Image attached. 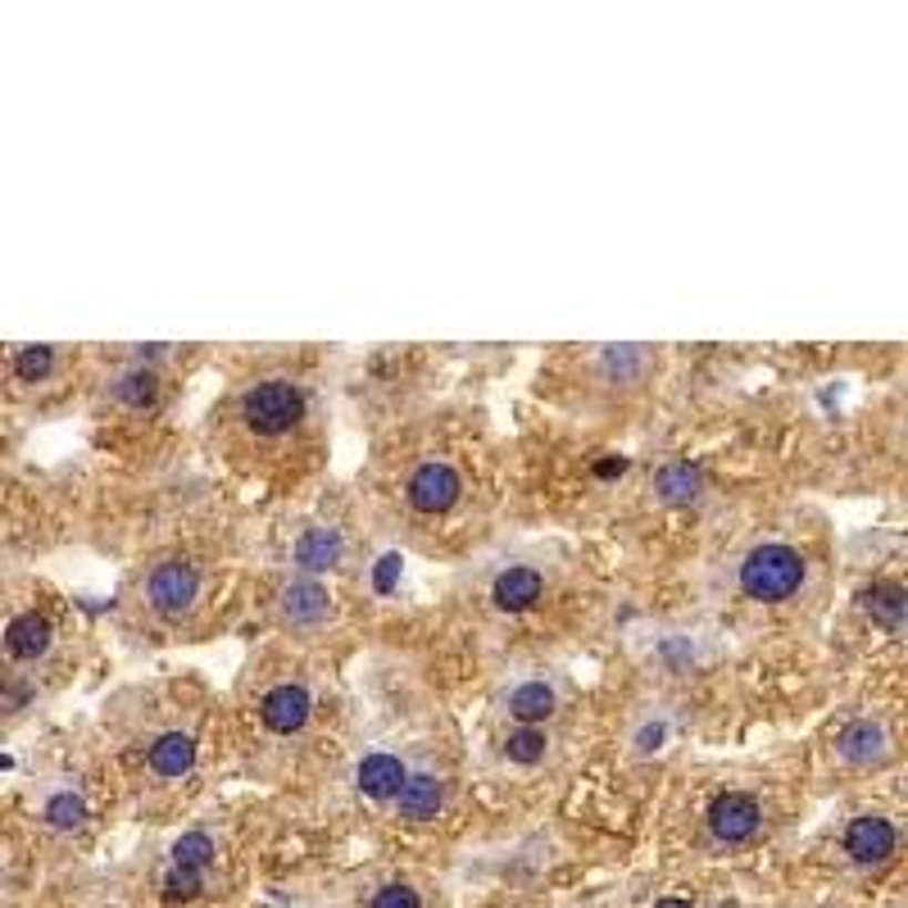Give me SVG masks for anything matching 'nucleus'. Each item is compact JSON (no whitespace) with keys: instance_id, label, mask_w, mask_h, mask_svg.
Here are the masks:
<instances>
[{"instance_id":"obj_28","label":"nucleus","mask_w":908,"mask_h":908,"mask_svg":"<svg viewBox=\"0 0 908 908\" xmlns=\"http://www.w3.org/2000/svg\"><path fill=\"white\" fill-rule=\"evenodd\" d=\"M396 568H400L396 559H381V568H377V586H381V591H391V578H396Z\"/></svg>"},{"instance_id":"obj_14","label":"nucleus","mask_w":908,"mask_h":908,"mask_svg":"<svg viewBox=\"0 0 908 908\" xmlns=\"http://www.w3.org/2000/svg\"><path fill=\"white\" fill-rule=\"evenodd\" d=\"M550 713H554V686H545V682H522L509 695V718H518L522 727L550 723Z\"/></svg>"},{"instance_id":"obj_27","label":"nucleus","mask_w":908,"mask_h":908,"mask_svg":"<svg viewBox=\"0 0 908 908\" xmlns=\"http://www.w3.org/2000/svg\"><path fill=\"white\" fill-rule=\"evenodd\" d=\"M623 472H628V459H618V455L595 463V477H604V482H609V477H623Z\"/></svg>"},{"instance_id":"obj_22","label":"nucleus","mask_w":908,"mask_h":908,"mask_svg":"<svg viewBox=\"0 0 908 908\" xmlns=\"http://www.w3.org/2000/svg\"><path fill=\"white\" fill-rule=\"evenodd\" d=\"M55 368V350L51 346H23L19 359H14V377L19 381H45Z\"/></svg>"},{"instance_id":"obj_9","label":"nucleus","mask_w":908,"mask_h":908,"mask_svg":"<svg viewBox=\"0 0 908 908\" xmlns=\"http://www.w3.org/2000/svg\"><path fill=\"white\" fill-rule=\"evenodd\" d=\"M541 591H545V582H541L537 568H509V572H500V578H496L491 600L504 613H522V609H532L541 600Z\"/></svg>"},{"instance_id":"obj_18","label":"nucleus","mask_w":908,"mask_h":908,"mask_svg":"<svg viewBox=\"0 0 908 908\" xmlns=\"http://www.w3.org/2000/svg\"><path fill=\"white\" fill-rule=\"evenodd\" d=\"M864 604H868V613L877 618V623H886V628H899L904 623V586L899 582H877L868 595H864Z\"/></svg>"},{"instance_id":"obj_16","label":"nucleus","mask_w":908,"mask_h":908,"mask_svg":"<svg viewBox=\"0 0 908 908\" xmlns=\"http://www.w3.org/2000/svg\"><path fill=\"white\" fill-rule=\"evenodd\" d=\"M282 613L292 618V623H318L327 613V591L318 582H292L282 591Z\"/></svg>"},{"instance_id":"obj_10","label":"nucleus","mask_w":908,"mask_h":908,"mask_svg":"<svg viewBox=\"0 0 908 908\" xmlns=\"http://www.w3.org/2000/svg\"><path fill=\"white\" fill-rule=\"evenodd\" d=\"M405 777H409V773H405V763H400L396 754H368V758L359 763V773H355V786H359V795H368V799H391Z\"/></svg>"},{"instance_id":"obj_15","label":"nucleus","mask_w":908,"mask_h":908,"mask_svg":"<svg viewBox=\"0 0 908 908\" xmlns=\"http://www.w3.org/2000/svg\"><path fill=\"white\" fill-rule=\"evenodd\" d=\"M700 487H704L700 468H695V463H682V459H677V463H663V468L654 472V496L667 500V504H686V500H695Z\"/></svg>"},{"instance_id":"obj_8","label":"nucleus","mask_w":908,"mask_h":908,"mask_svg":"<svg viewBox=\"0 0 908 908\" xmlns=\"http://www.w3.org/2000/svg\"><path fill=\"white\" fill-rule=\"evenodd\" d=\"M391 799H396V808H400V818H409V823H427V818H437V814H441L446 786H441V777H432V773H409Z\"/></svg>"},{"instance_id":"obj_17","label":"nucleus","mask_w":908,"mask_h":908,"mask_svg":"<svg viewBox=\"0 0 908 908\" xmlns=\"http://www.w3.org/2000/svg\"><path fill=\"white\" fill-rule=\"evenodd\" d=\"M114 396H119L123 405H132V409H151V405L160 400V377H155L151 368H132V373L119 377Z\"/></svg>"},{"instance_id":"obj_26","label":"nucleus","mask_w":908,"mask_h":908,"mask_svg":"<svg viewBox=\"0 0 908 908\" xmlns=\"http://www.w3.org/2000/svg\"><path fill=\"white\" fill-rule=\"evenodd\" d=\"M604 368H609L613 377H618V373H632V368H641V355L628 350V346H623V350H609V355H604Z\"/></svg>"},{"instance_id":"obj_11","label":"nucleus","mask_w":908,"mask_h":908,"mask_svg":"<svg viewBox=\"0 0 908 908\" xmlns=\"http://www.w3.org/2000/svg\"><path fill=\"white\" fill-rule=\"evenodd\" d=\"M51 618H41V613H19L14 623L6 628V650L14 654V659H23V663H32V659H41L45 650H51Z\"/></svg>"},{"instance_id":"obj_29","label":"nucleus","mask_w":908,"mask_h":908,"mask_svg":"<svg viewBox=\"0 0 908 908\" xmlns=\"http://www.w3.org/2000/svg\"><path fill=\"white\" fill-rule=\"evenodd\" d=\"M654 908H691V904H686V899H673V895H667V899H659Z\"/></svg>"},{"instance_id":"obj_19","label":"nucleus","mask_w":908,"mask_h":908,"mask_svg":"<svg viewBox=\"0 0 908 908\" xmlns=\"http://www.w3.org/2000/svg\"><path fill=\"white\" fill-rule=\"evenodd\" d=\"M337 554H341V537H331V532H309L300 541V550H296L300 568H309V572L331 568V563H337Z\"/></svg>"},{"instance_id":"obj_1","label":"nucleus","mask_w":908,"mask_h":908,"mask_svg":"<svg viewBox=\"0 0 908 908\" xmlns=\"http://www.w3.org/2000/svg\"><path fill=\"white\" fill-rule=\"evenodd\" d=\"M808 578V563L795 545H782V541H768V545H754L741 563V591L758 604H777V600H790Z\"/></svg>"},{"instance_id":"obj_21","label":"nucleus","mask_w":908,"mask_h":908,"mask_svg":"<svg viewBox=\"0 0 908 908\" xmlns=\"http://www.w3.org/2000/svg\"><path fill=\"white\" fill-rule=\"evenodd\" d=\"M214 864V840L205 832H186L177 845H173V868H191V873H201Z\"/></svg>"},{"instance_id":"obj_23","label":"nucleus","mask_w":908,"mask_h":908,"mask_svg":"<svg viewBox=\"0 0 908 908\" xmlns=\"http://www.w3.org/2000/svg\"><path fill=\"white\" fill-rule=\"evenodd\" d=\"M82 818H86V804H82L78 795H55L51 804H45V823L60 827V832L82 827Z\"/></svg>"},{"instance_id":"obj_3","label":"nucleus","mask_w":908,"mask_h":908,"mask_svg":"<svg viewBox=\"0 0 908 908\" xmlns=\"http://www.w3.org/2000/svg\"><path fill=\"white\" fill-rule=\"evenodd\" d=\"M196 591H201V578L186 559H164L146 578V600L164 618H182L191 604H196Z\"/></svg>"},{"instance_id":"obj_5","label":"nucleus","mask_w":908,"mask_h":908,"mask_svg":"<svg viewBox=\"0 0 908 908\" xmlns=\"http://www.w3.org/2000/svg\"><path fill=\"white\" fill-rule=\"evenodd\" d=\"M459 472L450 468V463H422V468H414V477H409V504L418 509V513H446L455 500H459Z\"/></svg>"},{"instance_id":"obj_12","label":"nucleus","mask_w":908,"mask_h":908,"mask_svg":"<svg viewBox=\"0 0 908 908\" xmlns=\"http://www.w3.org/2000/svg\"><path fill=\"white\" fill-rule=\"evenodd\" d=\"M836 749H840V758L858 763V768H868V763H881V758H886V732H881L877 723H868V718H858V723H849V727L840 732Z\"/></svg>"},{"instance_id":"obj_2","label":"nucleus","mask_w":908,"mask_h":908,"mask_svg":"<svg viewBox=\"0 0 908 908\" xmlns=\"http://www.w3.org/2000/svg\"><path fill=\"white\" fill-rule=\"evenodd\" d=\"M242 418L259 437H282L305 418V396H300L296 381H286V377L255 381V387L242 396Z\"/></svg>"},{"instance_id":"obj_25","label":"nucleus","mask_w":908,"mask_h":908,"mask_svg":"<svg viewBox=\"0 0 908 908\" xmlns=\"http://www.w3.org/2000/svg\"><path fill=\"white\" fill-rule=\"evenodd\" d=\"M196 890H201V873H191V868H173L164 877V895L169 899H191Z\"/></svg>"},{"instance_id":"obj_7","label":"nucleus","mask_w":908,"mask_h":908,"mask_svg":"<svg viewBox=\"0 0 908 908\" xmlns=\"http://www.w3.org/2000/svg\"><path fill=\"white\" fill-rule=\"evenodd\" d=\"M895 827L877 814H864V818H854L849 832H845V854L854 858V864H864V868H877L886 864V858L895 854Z\"/></svg>"},{"instance_id":"obj_4","label":"nucleus","mask_w":908,"mask_h":908,"mask_svg":"<svg viewBox=\"0 0 908 908\" xmlns=\"http://www.w3.org/2000/svg\"><path fill=\"white\" fill-rule=\"evenodd\" d=\"M758 799L745 795V790H727L708 804V832L713 840H723V845H741L758 832Z\"/></svg>"},{"instance_id":"obj_13","label":"nucleus","mask_w":908,"mask_h":908,"mask_svg":"<svg viewBox=\"0 0 908 908\" xmlns=\"http://www.w3.org/2000/svg\"><path fill=\"white\" fill-rule=\"evenodd\" d=\"M151 768L160 777H186L196 768V741L186 732H164L155 745H151Z\"/></svg>"},{"instance_id":"obj_24","label":"nucleus","mask_w":908,"mask_h":908,"mask_svg":"<svg viewBox=\"0 0 908 908\" xmlns=\"http://www.w3.org/2000/svg\"><path fill=\"white\" fill-rule=\"evenodd\" d=\"M368 908H422V899H418V890H414V886L391 881V886H381V890L373 895V904H368Z\"/></svg>"},{"instance_id":"obj_20","label":"nucleus","mask_w":908,"mask_h":908,"mask_svg":"<svg viewBox=\"0 0 908 908\" xmlns=\"http://www.w3.org/2000/svg\"><path fill=\"white\" fill-rule=\"evenodd\" d=\"M504 758H509V763H522V768L541 763V758H545V732H541V727H518V732H509Z\"/></svg>"},{"instance_id":"obj_6","label":"nucleus","mask_w":908,"mask_h":908,"mask_svg":"<svg viewBox=\"0 0 908 908\" xmlns=\"http://www.w3.org/2000/svg\"><path fill=\"white\" fill-rule=\"evenodd\" d=\"M309 713H314V700H309V691L296 686V682L273 686V691L259 700V718H264V727L277 732V736L300 732V727L309 723Z\"/></svg>"}]
</instances>
